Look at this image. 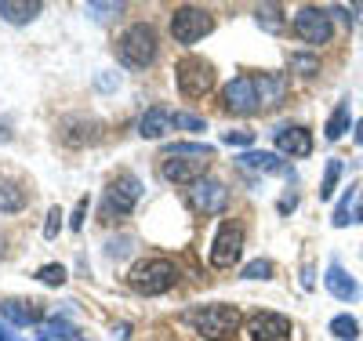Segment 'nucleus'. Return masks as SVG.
Returning <instances> with one entry per match:
<instances>
[{
  "instance_id": "f257e3e1",
  "label": "nucleus",
  "mask_w": 363,
  "mask_h": 341,
  "mask_svg": "<svg viewBox=\"0 0 363 341\" xmlns=\"http://www.w3.org/2000/svg\"><path fill=\"white\" fill-rule=\"evenodd\" d=\"M211 157H215L211 145H193V142L167 145L164 157H160V174L171 185H196V181H203V174L211 167Z\"/></svg>"
},
{
  "instance_id": "f03ea898",
  "label": "nucleus",
  "mask_w": 363,
  "mask_h": 341,
  "mask_svg": "<svg viewBox=\"0 0 363 341\" xmlns=\"http://www.w3.org/2000/svg\"><path fill=\"white\" fill-rule=\"evenodd\" d=\"M182 323H189L207 341H225L240 330L244 316H240L236 305H200V308H186V313H182Z\"/></svg>"
},
{
  "instance_id": "7ed1b4c3",
  "label": "nucleus",
  "mask_w": 363,
  "mask_h": 341,
  "mask_svg": "<svg viewBox=\"0 0 363 341\" xmlns=\"http://www.w3.org/2000/svg\"><path fill=\"white\" fill-rule=\"evenodd\" d=\"M157 51H160V40H157V29L149 26V22L128 26L124 33H120V40H116V58L124 62L128 69H145V66H153Z\"/></svg>"
},
{
  "instance_id": "20e7f679",
  "label": "nucleus",
  "mask_w": 363,
  "mask_h": 341,
  "mask_svg": "<svg viewBox=\"0 0 363 341\" xmlns=\"http://www.w3.org/2000/svg\"><path fill=\"white\" fill-rule=\"evenodd\" d=\"M131 287L145 298H153V294H167L174 284H178V265L167 262V258H145L131 269Z\"/></svg>"
},
{
  "instance_id": "39448f33",
  "label": "nucleus",
  "mask_w": 363,
  "mask_h": 341,
  "mask_svg": "<svg viewBox=\"0 0 363 341\" xmlns=\"http://www.w3.org/2000/svg\"><path fill=\"white\" fill-rule=\"evenodd\" d=\"M211 29H215V18H211V11L207 8H196V4H182V8H174V15H171V37H174V44H196V40H203Z\"/></svg>"
},
{
  "instance_id": "423d86ee",
  "label": "nucleus",
  "mask_w": 363,
  "mask_h": 341,
  "mask_svg": "<svg viewBox=\"0 0 363 341\" xmlns=\"http://www.w3.org/2000/svg\"><path fill=\"white\" fill-rule=\"evenodd\" d=\"M174 80H178V91L186 99H203L211 95V87H215V66L196 55H186L174 66Z\"/></svg>"
},
{
  "instance_id": "0eeeda50",
  "label": "nucleus",
  "mask_w": 363,
  "mask_h": 341,
  "mask_svg": "<svg viewBox=\"0 0 363 341\" xmlns=\"http://www.w3.org/2000/svg\"><path fill=\"white\" fill-rule=\"evenodd\" d=\"M142 200V181L135 174H116L106 189V203H102V214L113 218V214H131L135 203Z\"/></svg>"
},
{
  "instance_id": "6e6552de",
  "label": "nucleus",
  "mask_w": 363,
  "mask_h": 341,
  "mask_svg": "<svg viewBox=\"0 0 363 341\" xmlns=\"http://www.w3.org/2000/svg\"><path fill=\"white\" fill-rule=\"evenodd\" d=\"M244 255V229L236 222H222L215 233V243H211V265L215 269H233Z\"/></svg>"
},
{
  "instance_id": "1a4fd4ad",
  "label": "nucleus",
  "mask_w": 363,
  "mask_h": 341,
  "mask_svg": "<svg viewBox=\"0 0 363 341\" xmlns=\"http://www.w3.org/2000/svg\"><path fill=\"white\" fill-rule=\"evenodd\" d=\"M222 102H225V109L236 113V116L258 113L262 102H258V84H255V77H233V80L225 84V91H222Z\"/></svg>"
},
{
  "instance_id": "9d476101",
  "label": "nucleus",
  "mask_w": 363,
  "mask_h": 341,
  "mask_svg": "<svg viewBox=\"0 0 363 341\" xmlns=\"http://www.w3.org/2000/svg\"><path fill=\"white\" fill-rule=\"evenodd\" d=\"M294 33L306 40V44H327L330 40V33H335V29H330V15L323 11V8H301L298 15H294Z\"/></svg>"
},
{
  "instance_id": "9b49d317",
  "label": "nucleus",
  "mask_w": 363,
  "mask_h": 341,
  "mask_svg": "<svg viewBox=\"0 0 363 341\" xmlns=\"http://www.w3.org/2000/svg\"><path fill=\"white\" fill-rule=\"evenodd\" d=\"M189 207L200 211V214H222L229 207V189H225L222 181L203 178V181H196L193 189H189Z\"/></svg>"
},
{
  "instance_id": "f8f14e48",
  "label": "nucleus",
  "mask_w": 363,
  "mask_h": 341,
  "mask_svg": "<svg viewBox=\"0 0 363 341\" xmlns=\"http://www.w3.org/2000/svg\"><path fill=\"white\" fill-rule=\"evenodd\" d=\"M247 334H251V341H291L294 327L280 313H255L247 320Z\"/></svg>"
},
{
  "instance_id": "ddd939ff",
  "label": "nucleus",
  "mask_w": 363,
  "mask_h": 341,
  "mask_svg": "<svg viewBox=\"0 0 363 341\" xmlns=\"http://www.w3.org/2000/svg\"><path fill=\"white\" fill-rule=\"evenodd\" d=\"M272 142L284 157H309L313 152V135L309 128H301V123H284V128L272 131Z\"/></svg>"
},
{
  "instance_id": "4468645a",
  "label": "nucleus",
  "mask_w": 363,
  "mask_h": 341,
  "mask_svg": "<svg viewBox=\"0 0 363 341\" xmlns=\"http://www.w3.org/2000/svg\"><path fill=\"white\" fill-rule=\"evenodd\" d=\"M58 138H62L66 145H73V149L91 145V142H99V123L87 120V116H66L62 123H58Z\"/></svg>"
},
{
  "instance_id": "2eb2a0df",
  "label": "nucleus",
  "mask_w": 363,
  "mask_h": 341,
  "mask_svg": "<svg viewBox=\"0 0 363 341\" xmlns=\"http://www.w3.org/2000/svg\"><path fill=\"white\" fill-rule=\"evenodd\" d=\"M255 84H258V102H262V109H277V106L287 99V91H291L287 73H255Z\"/></svg>"
},
{
  "instance_id": "dca6fc26",
  "label": "nucleus",
  "mask_w": 363,
  "mask_h": 341,
  "mask_svg": "<svg viewBox=\"0 0 363 341\" xmlns=\"http://www.w3.org/2000/svg\"><path fill=\"white\" fill-rule=\"evenodd\" d=\"M335 229H345V225H359L363 222V185H349V193L342 196V203L335 207Z\"/></svg>"
},
{
  "instance_id": "f3484780",
  "label": "nucleus",
  "mask_w": 363,
  "mask_h": 341,
  "mask_svg": "<svg viewBox=\"0 0 363 341\" xmlns=\"http://www.w3.org/2000/svg\"><path fill=\"white\" fill-rule=\"evenodd\" d=\"M171 128H174V113H167L164 106L145 109L142 120H138V135H142V138H164Z\"/></svg>"
},
{
  "instance_id": "a211bd4d",
  "label": "nucleus",
  "mask_w": 363,
  "mask_h": 341,
  "mask_svg": "<svg viewBox=\"0 0 363 341\" xmlns=\"http://www.w3.org/2000/svg\"><path fill=\"white\" fill-rule=\"evenodd\" d=\"M236 164H240V167H247V171H262V174H280V171H287L277 152H265V149H262V152H258V149L240 152Z\"/></svg>"
},
{
  "instance_id": "6ab92c4d",
  "label": "nucleus",
  "mask_w": 363,
  "mask_h": 341,
  "mask_svg": "<svg viewBox=\"0 0 363 341\" xmlns=\"http://www.w3.org/2000/svg\"><path fill=\"white\" fill-rule=\"evenodd\" d=\"M323 284H327V291L335 294L338 301H356V294H359V287H356V280L342 269V265H330L327 269V276H323Z\"/></svg>"
},
{
  "instance_id": "aec40b11",
  "label": "nucleus",
  "mask_w": 363,
  "mask_h": 341,
  "mask_svg": "<svg viewBox=\"0 0 363 341\" xmlns=\"http://www.w3.org/2000/svg\"><path fill=\"white\" fill-rule=\"evenodd\" d=\"M44 8L37 4V0H0V18H8L11 26H26L33 22Z\"/></svg>"
},
{
  "instance_id": "412c9836",
  "label": "nucleus",
  "mask_w": 363,
  "mask_h": 341,
  "mask_svg": "<svg viewBox=\"0 0 363 341\" xmlns=\"http://www.w3.org/2000/svg\"><path fill=\"white\" fill-rule=\"evenodd\" d=\"M26 189L18 181H11V178H0V211L4 214H18L22 207H26Z\"/></svg>"
},
{
  "instance_id": "4be33fe9",
  "label": "nucleus",
  "mask_w": 363,
  "mask_h": 341,
  "mask_svg": "<svg viewBox=\"0 0 363 341\" xmlns=\"http://www.w3.org/2000/svg\"><path fill=\"white\" fill-rule=\"evenodd\" d=\"M349 123H352V109H349V102H338V106H335V113L327 116V128H323L327 142H338V138L349 131Z\"/></svg>"
},
{
  "instance_id": "5701e85b",
  "label": "nucleus",
  "mask_w": 363,
  "mask_h": 341,
  "mask_svg": "<svg viewBox=\"0 0 363 341\" xmlns=\"http://www.w3.org/2000/svg\"><path fill=\"white\" fill-rule=\"evenodd\" d=\"M0 316H4L11 327H26L37 320V308H26V301H4L0 305Z\"/></svg>"
},
{
  "instance_id": "b1692460",
  "label": "nucleus",
  "mask_w": 363,
  "mask_h": 341,
  "mask_svg": "<svg viewBox=\"0 0 363 341\" xmlns=\"http://www.w3.org/2000/svg\"><path fill=\"white\" fill-rule=\"evenodd\" d=\"M338 178H342V160H327V171H323V181H320V200H330V196H335Z\"/></svg>"
},
{
  "instance_id": "393cba45",
  "label": "nucleus",
  "mask_w": 363,
  "mask_h": 341,
  "mask_svg": "<svg viewBox=\"0 0 363 341\" xmlns=\"http://www.w3.org/2000/svg\"><path fill=\"white\" fill-rule=\"evenodd\" d=\"M330 334H335L338 341H356L359 337V323L352 316H335L330 320Z\"/></svg>"
},
{
  "instance_id": "a878e982",
  "label": "nucleus",
  "mask_w": 363,
  "mask_h": 341,
  "mask_svg": "<svg viewBox=\"0 0 363 341\" xmlns=\"http://www.w3.org/2000/svg\"><path fill=\"white\" fill-rule=\"evenodd\" d=\"M258 26H265L269 33H277V29H284L280 4H262V8H258Z\"/></svg>"
},
{
  "instance_id": "bb28decb",
  "label": "nucleus",
  "mask_w": 363,
  "mask_h": 341,
  "mask_svg": "<svg viewBox=\"0 0 363 341\" xmlns=\"http://www.w3.org/2000/svg\"><path fill=\"white\" fill-rule=\"evenodd\" d=\"M291 69L313 77V73H320V58H316V55H306V51H294V55H291Z\"/></svg>"
},
{
  "instance_id": "cd10ccee",
  "label": "nucleus",
  "mask_w": 363,
  "mask_h": 341,
  "mask_svg": "<svg viewBox=\"0 0 363 341\" xmlns=\"http://www.w3.org/2000/svg\"><path fill=\"white\" fill-rule=\"evenodd\" d=\"M37 280L48 284V287H62L66 284V269L62 265H40L37 269Z\"/></svg>"
},
{
  "instance_id": "c85d7f7f",
  "label": "nucleus",
  "mask_w": 363,
  "mask_h": 341,
  "mask_svg": "<svg viewBox=\"0 0 363 341\" xmlns=\"http://www.w3.org/2000/svg\"><path fill=\"white\" fill-rule=\"evenodd\" d=\"M44 337H55V341H58V337H73V327H69L66 320H48V323H44Z\"/></svg>"
},
{
  "instance_id": "c756f323",
  "label": "nucleus",
  "mask_w": 363,
  "mask_h": 341,
  "mask_svg": "<svg viewBox=\"0 0 363 341\" xmlns=\"http://www.w3.org/2000/svg\"><path fill=\"white\" fill-rule=\"evenodd\" d=\"M269 276H272V265L269 262H251L247 269H244V280H269Z\"/></svg>"
},
{
  "instance_id": "7c9ffc66",
  "label": "nucleus",
  "mask_w": 363,
  "mask_h": 341,
  "mask_svg": "<svg viewBox=\"0 0 363 341\" xmlns=\"http://www.w3.org/2000/svg\"><path fill=\"white\" fill-rule=\"evenodd\" d=\"M58 229H62V211L51 207V211H48V222H44V240H55Z\"/></svg>"
},
{
  "instance_id": "2f4dec72",
  "label": "nucleus",
  "mask_w": 363,
  "mask_h": 341,
  "mask_svg": "<svg viewBox=\"0 0 363 341\" xmlns=\"http://www.w3.org/2000/svg\"><path fill=\"white\" fill-rule=\"evenodd\" d=\"M174 128H186V131H207V123L200 116H189V113H174Z\"/></svg>"
},
{
  "instance_id": "473e14b6",
  "label": "nucleus",
  "mask_w": 363,
  "mask_h": 341,
  "mask_svg": "<svg viewBox=\"0 0 363 341\" xmlns=\"http://www.w3.org/2000/svg\"><path fill=\"white\" fill-rule=\"evenodd\" d=\"M222 142H225V145H251V142H255V131H225Z\"/></svg>"
},
{
  "instance_id": "72a5a7b5",
  "label": "nucleus",
  "mask_w": 363,
  "mask_h": 341,
  "mask_svg": "<svg viewBox=\"0 0 363 341\" xmlns=\"http://www.w3.org/2000/svg\"><path fill=\"white\" fill-rule=\"evenodd\" d=\"M87 11H95L99 18H106L109 11H116V15H120V11H124V4H87Z\"/></svg>"
},
{
  "instance_id": "f704fd0d",
  "label": "nucleus",
  "mask_w": 363,
  "mask_h": 341,
  "mask_svg": "<svg viewBox=\"0 0 363 341\" xmlns=\"http://www.w3.org/2000/svg\"><path fill=\"white\" fill-rule=\"evenodd\" d=\"M84 214H87V200H80V203H77V211H73V218H69V225H73V229H80V225H84Z\"/></svg>"
},
{
  "instance_id": "c9c22d12",
  "label": "nucleus",
  "mask_w": 363,
  "mask_h": 341,
  "mask_svg": "<svg viewBox=\"0 0 363 341\" xmlns=\"http://www.w3.org/2000/svg\"><path fill=\"white\" fill-rule=\"evenodd\" d=\"M0 341H15V334H11L8 323H0Z\"/></svg>"
},
{
  "instance_id": "e433bc0d",
  "label": "nucleus",
  "mask_w": 363,
  "mask_h": 341,
  "mask_svg": "<svg viewBox=\"0 0 363 341\" xmlns=\"http://www.w3.org/2000/svg\"><path fill=\"white\" fill-rule=\"evenodd\" d=\"M128 330H131L128 323H120V327H116V341H128Z\"/></svg>"
},
{
  "instance_id": "4c0bfd02",
  "label": "nucleus",
  "mask_w": 363,
  "mask_h": 341,
  "mask_svg": "<svg viewBox=\"0 0 363 341\" xmlns=\"http://www.w3.org/2000/svg\"><path fill=\"white\" fill-rule=\"evenodd\" d=\"M294 203H298V196H284V200H280V211H291Z\"/></svg>"
},
{
  "instance_id": "58836bf2",
  "label": "nucleus",
  "mask_w": 363,
  "mask_h": 341,
  "mask_svg": "<svg viewBox=\"0 0 363 341\" xmlns=\"http://www.w3.org/2000/svg\"><path fill=\"white\" fill-rule=\"evenodd\" d=\"M356 145H363V120L356 123Z\"/></svg>"
},
{
  "instance_id": "ea45409f",
  "label": "nucleus",
  "mask_w": 363,
  "mask_h": 341,
  "mask_svg": "<svg viewBox=\"0 0 363 341\" xmlns=\"http://www.w3.org/2000/svg\"><path fill=\"white\" fill-rule=\"evenodd\" d=\"M40 341H55V337H40Z\"/></svg>"
}]
</instances>
